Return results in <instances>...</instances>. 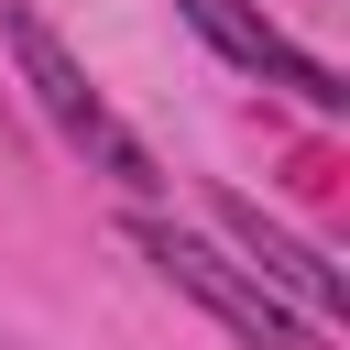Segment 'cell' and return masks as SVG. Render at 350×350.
<instances>
[{"instance_id": "1", "label": "cell", "mask_w": 350, "mask_h": 350, "mask_svg": "<svg viewBox=\"0 0 350 350\" xmlns=\"http://www.w3.org/2000/svg\"><path fill=\"white\" fill-rule=\"evenodd\" d=\"M0 44H11V77H22V98H33V120L88 164V175H109L120 197H153L164 175H153V153H142V131L98 98V77L66 55V33L33 11V0H0Z\"/></svg>"}, {"instance_id": "3", "label": "cell", "mask_w": 350, "mask_h": 350, "mask_svg": "<svg viewBox=\"0 0 350 350\" xmlns=\"http://www.w3.org/2000/svg\"><path fill=\"white\" fill-rule=\"evenodd\" d=\"M208 230H219V252H230L252 284H273L295 317H317V328H339V317H350V273H339L317 241H295L284 219H262L241 186H208Z\"/></svg>"}, {"instance_id": "2", "label": "cell", "mask_w": 350, "mask_h": 350, "mask_svg": "<svg viewBox=\"0 0 350 350\" xmlns=\"http://www.w3.org/2000/svg\"><path fill=\"white\" fill-rule=\"evenodd\" d=\"M120 241H131V262H142L153 284H175V295H186L197 317H219L241 350H328V328H317V317H295L273 284H252L208 230H175L164 208H120Z\"/></svg>"}, {"instance_id": "4", "label": "cell", "mask_w": 350, "mask_h": 350, "mask_svg": "<svg viewBox=\"0 0 350 350\" xmlns=\"http://www.w3.org/2000/svg\"><path fill=\"white\" fill-rule=\"evenodd\" d=\"M175 11H186V33H197V44L219 55V66H241V77L284 88L295 109H317V120H328V109H350L339 66H328V55H306L295 33H273V22L252 11V0H175Z\"/></svg>"}]
</instances>
